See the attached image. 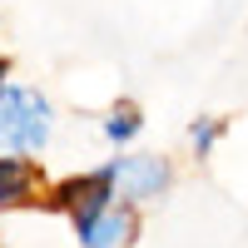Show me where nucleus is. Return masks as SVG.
<instances>
[{
	"instance_id": "1",
	"label": "nucleus",
	"mask_w": 248,
	"mask_h": 248,
	"mask_svg": "<svg viewBox=\"0 0 248 248\" xmlns=\"http://www.w3.org/2000/svg\"><path fill=\"white\" fill-rule=\"evenodd\" d=\"M50 144V99L25 85H0V149L40 154Z\"/></svg>"
},
{
	"instance_id": "2",
	"label": "nucleus",
	"mask_w": 248,
	"mask_h": 248,
	"mask_svg": "<svg viewBox=\"0 0 248 248\" xmlns=\"http://www.w3.org/2000/svg\"><path fill=\"white\" fill-rule=\"evenodd\" d=\"M105 174H109V189H114L119 203H149L174 179L169 159H159V154H119V159L105 164Z\"/></svg>"
},
{
	"instance_id": "3",
	"label": "nucleus",
	"mask_w": 248,
	"mask_h": 248,
	"mask_svg": "<svg viewBox=\"0 0 248 248\" xmlns=\"http://www.w3.org/2000/svg\"><path fill=\"white\" fill-rule=\"evenodd\" d=\"M70 223H75L79 248H134V233H139L134 203H119V199H109L105 209H94L85 218H70Z\"/></svg>"
},
{
	"instance_id": "4",
	"label": "nucleus",
	"mask_w": 248,
	"mask_h": 248,
	"mask_svg": "<svg viewBox=\"0 0 248 248\" xmlns=\"http://www.w3.org/2000/svg\"><path fill=\"white\" fill-rule=\"evenodd\" d=\"M109 199H114V189H109V174H105V169L75 174V179H65V184H55V189H50V203H55V209H65L70 218H85V214H94V209H105Z\"/></svg>"
},
{
	"instance_id": "5",
	"label": "nucleus",
	"mask_w": 248,
	"mask_h": 248,
	"mask_svg": "<svg viewBox=\"0 0 248 248\" xmlns=\"http://www.w3.org/2000/svg\"><path fill=\"white\" fill-rule=\"evenodd\" d=\"M40 194V169L30 159H0V209H20L35 203Z\"/></svg>"
},
{
	"instance_id": "6",
	"label": "nucleus",
	"mask_w": 248,
	"mask_h": 248,
	"mask_svg": "<svg viewBox=\"0 0 248 248\" xmlns=\"http://www.w3.org/2000/svg\"><path fill=\"white\" fill-rule=\"evenodd\" d=\"M139 129H144V119H139L134 105H114L109 119H105V139H109V144H129Z\"/></svg>"
},
{
	"instance_id": "7",
	"label": "nucleus",
	"mask_w": 248,
	"mask_h": 248,
	"mask_svg": "<svg viewBox=\"0 0 248 248\" xmlns=\"http://www.w3.org/2000/svg\"><path fill=\"white\" fill-rule=\"evenodd\" d=\"M223 134V119H194V129H189V144H194V154L199 159H209L214 154V144Z\"/></svg>"
},
{
	"instance_id": "8",
	"label": "nucleus",
	"mask_w": 248,
	"mask_h": 248,
	"mask_svg": "<svg viewBox=\"0 0 248 248\" xmlns=\"http://www.w3.org/2000/svg\"><path fill=\"white\" fill-rule=\"evenodd\" d=\"M5 75H10V60H5V55H0V85H5Z\"/></svg>"
}]
</instances>
